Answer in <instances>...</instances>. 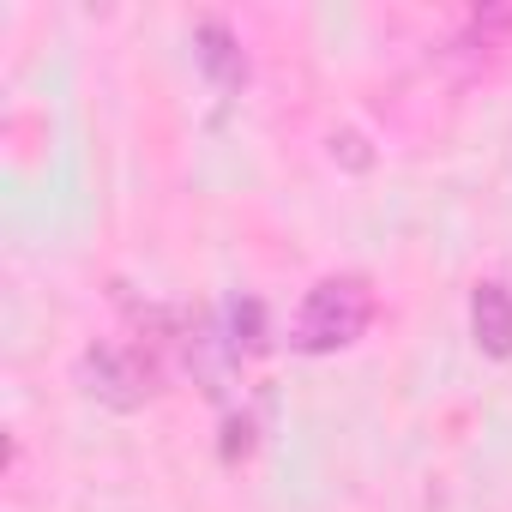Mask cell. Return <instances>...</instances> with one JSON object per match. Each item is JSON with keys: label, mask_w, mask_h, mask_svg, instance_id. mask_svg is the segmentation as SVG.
Here are the masks:
<instances>
[{"label": "cell", "mask_w": 512, "mask_h": 512, "mask_svg": "<svg viewBox=\"0 0 512 512\" xmlns=\"http://www.w3.org/2000/svg\"><path fill=\"white\" fill-rule=\"evenodd\" d=\"M229 332H235V338H229L235 350H241V344L260 350V302H235V308H229Z\"/></svg>", "instance_id": "obj_5"}, {"label": "cell", "mask_w": 512, "mask_h": 512, "mask_svg": "<svg viewBox=\"0 0 512 512\" xmlns=\"http://www.w3.org/2000/svg\"><path fill=\"white\" fill-rule=\"evenodd\" d=\"M79 386L85 398L109 404V410H139L157 398V368L145 350H127V344H91L79 356Z\"/></svg>", "instance_id": "obj_2"}, {"label": "cell", "mask_w": 512, "mask_h": 512, "mask_svg": "<svg viewBox=\"0 0 512 512\" xmlns=\"http://www.w3.org/2000/svg\"><path fill=\"white\" fill-rule=\"evenodd\" d=\"M193 55H199V67H205V79H211L217 91H241V85H247V55H241V43H235L229 25L205 19V25L193 31Z\"/></svg>", "instance_id": "obj_4"}, {"label": "cell", "mask_w": 512, "mask_h": 512, "mask_svg": "<svg viewBox=\"0 0 512 512\" xmlns=\"http://www.w3.org/2000/svg\"><path fill=\"white\" fill-rule=\"evenodd\" d=\"M332 157H344L350 169H368V163H374V151H368L362 133H332Z\"/></svg>", "instance_id": "obj_6"}, {"label": "cell", "mask_w": 512, "mask_h": 512, "mask_svg": "<svg viewBox=\"0 0 512 512\" xmlns=\"http://www.w3.org/2000/svg\"><path fill=\"white\" fill-rule=\"evenodd\" d=\"M368 326H374V290H368V278L338 272V278H320L302 296V308L290 320V350L296 356H338Z\"/></svg>", "instance_id": "obj_1"}, {"label": "cell", "mask_w": 512, "mask_h": 512, "mask_svg": "<svg viewBox=\"0 0 512 512\" xmlns=\"http://www.w3.org/2000/svg\"><path fill=\"white\" fill-rule=\"evenodd\" d=\"M470 338L488 362H512V290L500 278H482L470 290Z\"/></svg>", "instance_id": "obj_3"}]
</instances>
